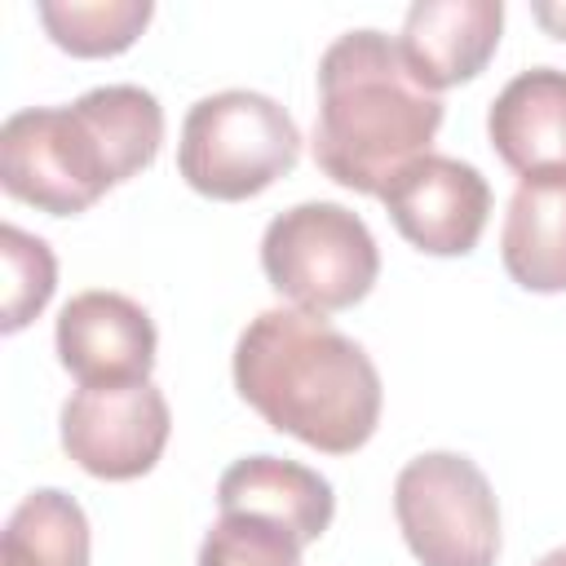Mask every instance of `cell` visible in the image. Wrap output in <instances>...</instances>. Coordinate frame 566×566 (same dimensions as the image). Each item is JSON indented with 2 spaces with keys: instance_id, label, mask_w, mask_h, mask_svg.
<instances>
[{
  "instance_id": "13",
  "label": "cell",
  "mask_w": 566,
  "mask_h": 566,
  "mask_svg": "<svg viewBox=\"0 0 566 566\" xmlns=\"http://www.w3.org/2000/svg\"><path fill=\"white\" fill-rule=\"evenodd\" d=\"M500 261L526 292H566V177L517 181L500 226Z\"/></svg>"
},
{
  "instance_id": "6",
  "label": "cell",
  "mask_w": 566,
  "mask_h": 566,
  "mask_svg": "<svg viewBox=\"0 0 566 566\" xmlns=\"http://www.w3.org/2000/svg\"><path fill=\"white\" fill-rule=\"evenodd\" d=\"M394 517L420 566H495L500 504L460 451H424L394 478Z\"/></svg>"
},
{
  "instance_id": "11",
  "label": "cell",
  "mask_w": 566,
  "mask_h": 566,
  "mask_svg": "<svg viewBox=\"0 0 566 566\" xmlns=\"http://www.w3.org/2000/svg\"><path fill=\"white\" fill-rule=\"evenodd\" d=\"M486 137L522 181L566 177V71L531 66L513 75L486 111Z\"/></svg>"
},
{
  "instance_id": "8",
  "label": "cell",
  "mask_w": 566,
  "mask_h": 566,
  "mask_svg": "<svg viewBox=\"0 0 566 566\" xmlns=\"http://www.w3.org/2000/svg\"><path fill=\"white\" fill-rule=\"evenodd\" d=\"M380 203L416 252L469 256L491 217V186L464 159L420 155L380 190Z\"/></svg>"
},
{
  "instance_id": "18",
  "label": "cell",
  "mask_w": 566,
  "mask_h": 566,
  "mask_svg": "<svg viewBox=\"0 0 566 566\" xmlns=\"http://www.w3.org/2000/svg\"><path fill=\"white\" fill-rule=\"evenodd\" d=\"M531 13H535V22L553 40H566V0H557V4H531Z\"/></svg>"
},
{
  "instance_id": "17",
  "label": "cell",
  "mask_w": 566,
  "mask_h": 566,
  "mask_svg": "<svg viewBox=\"0 0 566 566\" xmlns=\"http://www.w3.org/2000/svg\"><path fill=\"white\" fill-rule=\"evenodd\" d=\"M0 256H4V332H22L53 296L57 287V261L49 252L44 239L18 230V226H0Z\"/></svg>"
},
{
  "instance_id": "12",
  "label": "cell",
  "mask_w": 566,
  "mask_h": 566,
  "mask_svg": "<svg viewBox=\"0 0 566 566\" xmlns=\"http://www.w3.org/2000/svg\"><path fill=\"white\" fill-rule=\"evenodd\" d=\"M217 509H252L287 522L305 544H314L336 513L332 482L283 455H243L217 478Z\"/></svg>"
},
{
  "instance_id": "3",
  "label": "cell",
  "mask_w": 566,
  "mask_h": 566,
  "mask_svg": "<svg viewBox=\"0 0 566 566\" xmlns=\"http://www.w3.org/2000/svg\"><path fill=\"white\" fill-rule=\"evenodd\" d=\"M442 128V97L429 93L398 40L345 31L318 57L314 164L345 190L380 195L407 164L429 155Z\"/></svg>"
},
{
  "instance_id": "19",
  "label": "cell",
  "mask_w": 566,
  "mask_h": 566,
  "mask_svg": "<svg viewBox=\"0 0 566 566\" xmlns=\"http://www.w3.org/2000/svg\"><path fill=\"white\" fill-rule=\"evenodd\" d=\"M535 566H566V548H553V553H544Z\"/></svg>"
},
{
  "instance_id": "15",
  "label": "cell",
  "mask_w": 566,
  "mask_h": 566,
  "mask_svg": "<svg viewBox=\"0 0 566 566\" xmlns=\"http://www.w3.org/2000/svg\"><path fill=\"white\" fill-rule=\"evenodd\" d=\"M150 0H40L35 18L71 57H115L146 31Z\"/></svg>"
},
{
  "instance_id": "7",
  "label": "cell",
  "mask_w": 566,
  "mask_h": 566,
  "mask_svg": "<svg viewBox=\"0 0 566 566\" xmlns=\"http://www.w3.org/2000/svg\"><path fill=\"white\" fill-rule=\"evenodd\" d=\"M62 451L93 478L133 482L150 473L168 447L172 411L150 380L75 389L57 416Z\"/></svg>"
},
{
  "instance_id": "1",
  "label": "cell",
  "mask_w": 566,
  "mask_h": 566,
  "mask_svg": "<svg viewBox=\"0 0 566 566\" xmlns=\"http://www.w3.org/2000/svg\"><path fill=\"white\" fill-rule=\"evenodd\" d=\"M239 398L279 433L323 455L358 451L380 424V371L323 314L261 310L234 345Z\"/></svg>"
},
{
  "instance_id": "2",
  "label": "cell",
  "mask_w": 566,
  "mask_h": 566,
  "mask_svg": "<svg viewBox=\"0 0 566 566\" xmlns=\"http://www.w3.org/2000/svg\"><path fill=\"white\" fill-rule=\"evenodd\" d=\"M164 106L142 84H102L71 106H27L0 128V186L49 217L88 212L111 186L146 172Z\"/></svg>"
},
{
  "instance_id": "10",
  "label": "cell",
  "mask_w": 566,
  "mask_h": 566,
  "mask_svg": "<svg viewBox=\"0 0 566 566\" xmlns=\"http://www.w3.org/2000/svg\"><path fill=\"white\" fill-rule=\"evenodd\" d=\"M504 4L500 0H416L402 18L398 49L411 75L442 93L486 71L500 49Z\"/></svg>"
},
{
  "instance_id": "9",
  "label": "cell",
  "mask_w": 566,
  "mask_h": 566,
  "mask_svg": "<svg viewBox=\"0 0 566 566\" xmlns=\"http://www.w3.org/2000/svg\"><path fill=\"white\" fill-rule=\"evenodd\" d=\"M57 363L80 380L93 385H133L150 380L155 367V323L150 314L124 292H80L57 314Z\"/></svg>"
},
{
  "instance_id": "4",
  "label": "cell",
  "mask_w": 566,
  "mask_h": 566,
  "mask_svg": "<svg viewBox=\"0 0 566 566\" xmlns=\"http://www.w3.org/2000/svg\"><path fill=\"white\" fill-rule=\"evenodd\" d=\"M301 159L296 119L265 93L226 88L199 97L181 119L177 172L190 190L239 203L270 190Z\"/></svg>"
},
{
  "instance_id": "14",
  "label": "cell",
  "mask_w": 566,
  "mask_h": 566,
  "mask_svg": "<svg viewBox=\"0 0 566 566\" xmlns=\"http://www.w3.org/2000/svg\"><path fill=\"white\" fill-rule=\"evenodd\" d=\"M0 566H88L84 509L57 486L22 495L0 535Z\"/></svg>"
},
{
  "instance_id": "16",
  "label": "cell",
  "mask_w": 566,
  "mask_h": 566,
  "mask_svg": "<svg viewBox=\"0 0 566 566\" xmlns=\"http://www.w3.org/2000/svg\"><path fill=\"white\" fill-rule=\"evenodd\" d=\"M301 548L305 539L287 522L252 509H221L195 566H301Z\"/></svg>"
},
{
  "instance_id": "5",
  "label": "cell",
  "mask_w": 566,
  "mask_h": 566,
  "mask_svg": "<svg viewBox=\"0 0 566 566\" xmlns=\"http://www.w3.org/2000/svg\"><path fill=\"white\" fill-rule=\"evenodd\" d=\"M261 270L270 287L305 314H336L358 305L376 274L380 248L358 212L310 199L279 212L261 234Z\"/></svg>"
}]
</instances>
